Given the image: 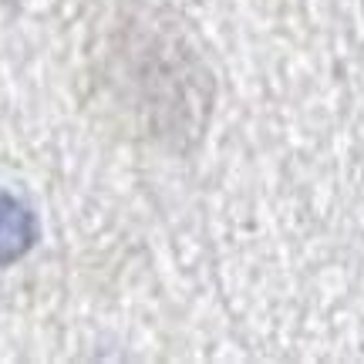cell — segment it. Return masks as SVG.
<instances>
[{
	"instance_id": "1",
	"label": "cell",
	"mask_w": 364,
	"mask_h": 364,
	"mask_svg": "<svg viewBox=\"0 0 364 364\" xmlns=\"http://www.w3.org/2000/svg\"><path fill=\"white\" fill-rule=\"evenodd\" d=\"M38 240V220L27 203L17 196L0 193V267L21 260Z\"/></svg>"
}]
</instances>
